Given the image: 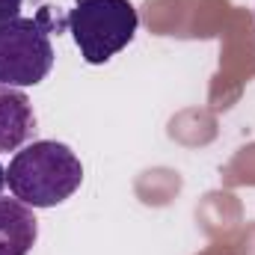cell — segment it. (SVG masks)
I'll return each instance as SVG.
<instances>
[{"mask_svg": "<svg viewBox=\"0 0 255 255\" xmlns=\"http://www.w3.org/2000/svg\"><path fill=\"white\" fill-rule=\"evenodd\" d=\"M36 235L39 226L33 208L21 199H0V255H27Z\"/></svg>", "mask_w": 255, "mask_h": 255, "instance_id": "obj_5", "label": "cell"}, {"mask_svg": "<svg viewBox=\"0 0 255 255\" xmlns=\"http://www.w3.org/2000/svg\"><path fill=\"white\" fill-rule=\"evenodd\" d=\"M3 184H6V169L0 166V190H3Z\"/></svg>", "mask_w": 255, "mask_h": 255, "instance_id": "obj_7", "label": "cell"}, {"mask_svg": "<svg viewBox=\"0 0 255 255\" xmlns=\"http://www.w3.org/2000/svg\"><path fill=\"white\" fill-rule=\"evenodd\" d=\"M36 130V113L27 92L0 83V151L21 148Z\"/></svg>", "mask_w": 255, "mask_h": 255, "instance_id": "obj_4", "label": "cell"}, {"mask_svg": "<svg viewBox=\"0 0 255 255\" xmlns=\"http://www.w3.org/2000/svg\"><path fill=\"white\" fill-rule=\"evenodd\" d=\"M83 181V166L77 154L57 142V139H39L21 148L9 169L6 184L15 199H21L30 208H54L65 202Z\"/></svg>", "mask_w": 255, "mask_h": 255, "instance_id": "obj_1", "label": "cell"}, {"mask_svg": "<svg viewBox=\"0 0 255 255\" xmlns=\"http://www.w3.org/2000/svg\"><path fill=\"white\" fill-rule=\"evenodd\" d=\"M21 3H24V0H0V24H6V21L18 18Z\"/></svg>", "mask_w": 255, "mask_h": 255, "instance_id": "obj_6", "label": "cell"}, {"mask_svg": "<svg viewBox=\"0 0 255 255\" xmlns=\"http://www.w3.org/2000/svg\"><path fill=\"white\" fill-rule=\"evenodd\" d=\"M51 12L42 9L36 18H12L0 24V83L3 86H36L54 68L51 45Z\"/></svg>", "mask_w": 255, "mask_h": 255, "instance_id": "obj_3", "label": "cell"}, {"mask_svg": "<svg viewBox=\"0 0 255 255\" xmlns=\"http://www.w3.org/2000/svg\"><path fill=\"white\" fill-rule=\"evenodd\" d=\"M139 15L130 0H74L65 27L89 65H101L130 45Z\"/></svg>", "mask_w": 255, "mask_h": 255, "instance_id": "obj_2", "label": "cell"}]
</instances>
